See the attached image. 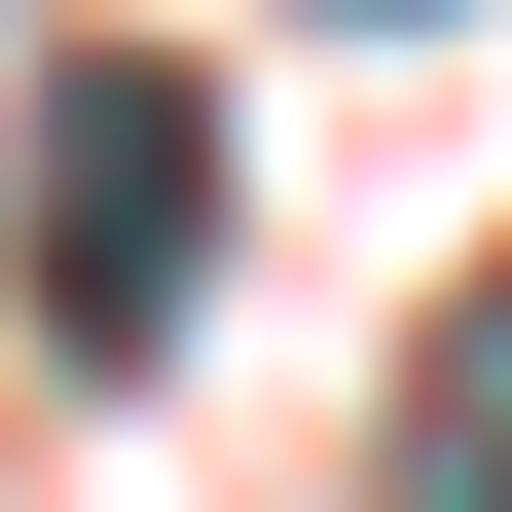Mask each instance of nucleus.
Listing matches in <instances>:
<instances>
[{"instance_id":"obj_2","label":"nucleus","mask_w":512,"mask_h":512,"mask_svg":"<svg viewBox=\"0 0 512 512\" xmlns=\"http://www.w3.org/2000/svg\"><path fill=\"white\" fill-rule=\"evenodd\" d=\"M366 512H512V293L439 330V403H403V476H366Z\"/></svg>"},{"instance_id":"obj_1","label":"nucleus","mask_w":512,"mask_h":512,"mask_svg":"<svg viewBox=\"0 0 512 512\" xmlns=\"http://www.w3.org/2000/svg\"><path fill=\"white\" fill-rule=\"evenodd\" d=\"M183 256H220V74L110 37V74L37 110V293H74V330H183Z\"/></svg>"}]
</instances>
